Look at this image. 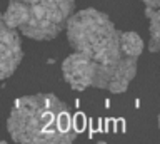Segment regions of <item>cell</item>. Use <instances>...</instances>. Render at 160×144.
Masks as SVG:
<instances>
[{
	"label": "cell",
	"instance_id": "cell-1",
	"mask_svg": "<svg viewBox=\"0 0 160 144\" xmlns=\"http://www.w3.org/2000/svg\"><path fill=\"white\" fill-rule=\"evenodd\" d=\"M67 39L73 52L62 62L65 82L73 91L97 87L122 94L137 74L143 40L137 32L118 30L97 8H83L67 20Z\"/></svg>",
	"mask_w": 160,
	"mask_h": 144
},
{
	"label": "cell",
	"instance_id": "cell-2",
	"mask_svg": "<svg viewBox=\"0 0 160 144\" xmlns=\"http://www.w3.org/2000/svg\"><path fill=\"white\" fill-rule=\"evenodd\" d=\"M7 129L15 142H72L78 129L70 109L53 94L22 96L13 102Z\"/></svg>",
	"mask_w": 160,
	"mask_h": 144
},
{
	"label": "cell",
	"instance_id": "cell-3",
	"mask_svg": "<svg viewBox=\"0 0 160 144\" xmlns=\"http://www.w3.org/2000/svg\"><path fill=\"white\" fill-rule=\"evenodd\" d=\"M75 0H10L3 20L33 40H52L67 25Z\"/></svg>",
	"mask_w": 160,
	"mask_h": 144
},
{
	"label": "cell",
	"instance_id": "cell-4",
	"mask_svg": "<svg viewBox=\"0 0 160 144\" xmlns=\"http://www.w3.org/2000/svg\"><path fill=\"white\" fill-rule=\"evenodd\" d=\"M23 59L22 40L18 32L7 25L0 15V81L10 77Z\"/></svg>",
	"mask_w": 160,
	"mask_h": 144
},
{
	"label": "cell",
	"instance_id": "cell-5",
	"mask_svg": "<svg viewBox=\"0 0 160 144\" xmlns=\"http://www.w3.org/2000/svg\"><path fill=\"white\" fill-rule=\"evenodd\" d=\"M145 17L150 20V52H157L160 47V12L158 8L145 7Z\"/></svg>",
	"mask_w": 160,
	"mask_h": 144
},
{
	"label": "cell",
	"instance_id": "cell-6",
	"mask_svg": "<svg viewBox=\"0 0 160 144\" xmlns=\"http://www.w3.org/2000/svg\"><path fill=\"white\" fill-rule=\"evenodd\" d=\"M142 2L148 8H158V5H160V0H142Z\"/></svg>",
	"mask_w": 160,
	"mask_h": 144
}]
</instances>
